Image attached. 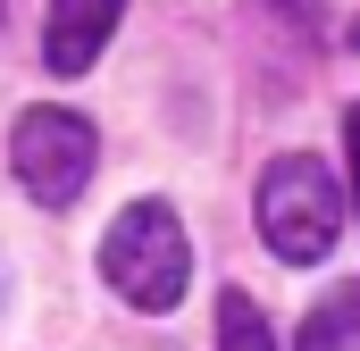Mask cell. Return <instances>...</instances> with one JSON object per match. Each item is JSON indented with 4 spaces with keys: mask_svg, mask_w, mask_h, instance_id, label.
Returning <instances> with one entry per match:
<instances>
[{
    "mask_svg": "<svg viewBox=\"0 0 360 351\" xmlns=\"http://www.w3.org/2000/svg\"><path fill=\"white\" fill-rule=\"evenodd\" d=\"M252 218H260V243H269L285 267H319L344 234V184L327 159L310 151H285L260 168V192H252Z\"/></svg>",
    "mask_w": 360,
    "mask_h": 351,
    "instance_id": "cell-1",
    "label": "cell"
},
{
    "mask_svg": "<svg viewBox=\"0 0 360 351\" xmlns=\"http://www.w3.org/2000/svg\"><path fill=\"white\" fill-rule=\"evenodd\" d=\"M101 276H109L117 301H134L151 318L176 310L184 284H193V243H184L176 209L168 201H126L109 218V234H101Z\"/></svg>",
    "mask_w": 360,
    "mask_h": 351,
    "instance_id": "cell-2",
    "label": "cell"
},
{
    "mask_svg": "<svg viewBox=\"0 0 360 351\" xmlns=\"http://www.w3.org/2000/svg\"><path fill=\"white\" fill-rule=\"evenodd\" d=\"M8 168H17V184L42 209H68L92 184V168H101V134H92V117H76V109H25L17 134H8Z\"/></svg>",
    "mask_w": 360,
    "mask_h": 351,
    "instance_id": "cell-3",
    "label": "cell"
},
{
    "mask_svg": "<svg viewBox=\"0 0 360 351\" xmlns=\"http://www.w3.org/2000/svg\"><path fill=\"white\" fill-rule=\"evenodd\" d=\"M117 8L126 0H51V34H42L51 76H84L92 59L109 51V34H117Z\"/></svg>",
    "mask_w": 360,
    "mask_h": 351,
    "instance_id": "cell-4",
    "label": "cell"
},
{
    "mask_svg": "<svg viewBox=\"0 0 360 351\" xmlns=\"http://www.w3.org/2000/svg\"><path fill=\"white\" fill-rule=\"evenodd\" d=\"M293 351H360V284H335V293L302 318V343Z\"/></svg>",
    "mask_w": 360,
    "mask_h": 351,
    "instance_id": "cell-5",
    "label": "cell"
},
{
    "mask_svg": "<svg viewBox=\"0 0 360 351\" xmlns=\"http://www.w3.org/2000/svg\"><path fill=\"white\" fill-rule=\"evenodd\" d=\"M218 351H276V335H269V318H260L252 293H218Z\"/></svg>",
    "mask_w": 360,
    "mask_h": 351,
    "instance_id": "cell-6",
    "label": "cell"
},
{
    "mask_svg": "<svg viewBox=\"0 0 360 351\" xmlns=\"http://www.w3.org/2000/svg\"><path fill=\"white\" fill-rule=\"evenodd\" d=\"M276 8H285L293 25H319V17H327V0H276Z\"/></svg>",
    "mask_w": 360,
    "mask_h": 351,
    "instance_id": "cell-7",
    "label": "cell"
},
{
    "mask_svg": "<svg viewBox=\"0 0 360 351\" xmlns=\"http://www.w3.org/2000/svg\"><path fill=\"white\" fill-rule=\"evenodd\" d=\"M344 151H352V192H360V100H352V126H344Z\"/></svg>",
    "mask_w": 360,
    "mask_h": 351,
    "instance_id": "cell-8",
    "label": "cell"
},
{
    "mask_svg": "<svg viewBox=\"0 0 360 351\" xmlns=\"http://www.w3.org/2000/svg\"><path fill=\"white\" fill-rule=\"evenodd\" d=\"M344 42H352V51H360V17H352V34H344Z\"/></svg>",
    "mask_w": 360,
    "mask_h": 351,
    "instance_id": "cell-9",
    "label": "cell"
}]
</instances>
